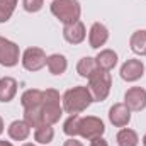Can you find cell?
<instances>
[{
    "mask_svg": "<svg viewBox=\"0 0 146 146\" xmlns=\"http://www.w3.org/2000/svg\"><path fill=\"white\" fill-rule=\"evenodd\" d=\"M94 102L92 94L88 90V87H73L70 90L65 92L63 95V110L72 114H80L83 110L88 109V106Z\"/></svg>",
    "mask_w": 146,
    "mask_h": 146,
    "instance_id": "1",
    "label": "cell"
},
{
    "mask_svg": "<svg viewBox=\"0 0 146 146\" xmlns=\"http://www.w3.org/2000/svg\"><path fill=\"white\" fill-rule=\"evenodd\" d=\"M51 14L66 24H73L76 21H80V14H82V7L78 3V0H53L51 2Z\"/></svg>",
    "mask_w": 146,
    "mask_h": 146,
    "instance_id": "2",
    "label": "cell"
},
{
    "mask_svg": "<svg viewBox=\"0 0 146 146\" xmlns=\"http://www.w3.org/2000/svg\"><path fill=\"white\" fill-rule=\"evenodd\" d=\"M63 114L60 106V94L54 88H48L42 92V121L46 124H56Z\"/></svg>",
    "mask_w": 146,
    "mask_h": 146,
    "instance_id": "3",
    "label": "cell"
},
{
    "mask_svg": "<svg viewBox=\"0 0 146 146\" xmlns=\"http://www.w3.org/2000/svg\"><path fill=\"white\" fill-rule=\"evenodd\" d=\"M110 87H112V78L109 72L97 70L88 78V90L92 94V99L95 102H102L109 97Z\"/></svg>",
    "mask_w": 146,
    "mask_h": 146,
    "instance_id": "4",
    "label": "cell"
},
{
    "mask_svg": "<svg viewBox=\"0 0 146 146\" xmlns=\"http://www.w3.org/2000/svg\"><path fill=\"white\" fill-rule=\"evenodd\" d=\"M106 131V126L102 122V119L95 117V115H87V117H82L80 121V129H78V134L85 139H94L97 136H102Z\"/></svg>",
    "mask_w": 146,
    "mask_h": 146,
    "instance_id": "5",
    "label": "cell"
},
{
    "mask_svg": "<svg viewBox=\"0 0 146 146\" xmlns=\"http://www.w3.org/2000/svg\"><path fill=\"white\" fill-rule=\"evenodd\" d=\"M46 53L41 48H27L22 54V66L27 72H39L42 66H46Z\"/></svg>",
    "mask_w": 146,
    "mask_h": 146,
    "instance_id": "6",
    "label": "cell"
},
{
    "mask_svg": "<svg viewBox=\"0 0 146 146\" xmlns=\"http://www.w3.org/2000/svg\"><path fill=\"white\" fill-rule=\"evenodd\" d=\"M19 56H21L19 46L0 36V65L7 66V68L15 66L19 63Z\"/></svg>",
    "mask_w": 146,
    "mask_h": 146,
    "instance_id": "7",
    "label": "cell"
},
{
    "mask_svg": "<svg viewBox=\"0 0 146 146\" xmlns=\"http://www.w3.org/2000/svg\"><path fill=\"white\" fill-rule=\"evenodd\" d=\"M124 104L129 107V110H143L146 107V90L141 87H131L124 95Z\"/></svg>",
    "mask_w": 146,
    "mask_h": 146,
    "instance_id": "8",
    "label": "cell"
},
{
    "mask_svg": "<svg viewBox=\"0 0 146 146\" xmlns=\"http://www.w3.org/2000/svg\"><path fill=\"white\" fill-rule=\"evenodd\" d=\"M145 75V65L141 60H127L121 66V78L126 82H136Z\"/></svg>",
    "mask_w": 146,
    "mask_h": 146,
    "instance_id": "9",
    "label": "cell"
},
{
    "mask_svg": "<svg viewBox=\"0 0 146 146\" xmlns=\"http://www.w3.org/2000/svg\"><path fill=\"white\" fill-rule=\"evenodd\" d=\"M109 121L115 127H126L131 121V110L126 104H114L109 109Z\"/></svg>",
    "mask_w": 146,
    "mask_h": 146,
    "instance_id": "10",
    "label": "cell"
},
{
    "mask_svg": "<svg viewBox=\"0 0 146 146\" xmlns=\"http://www.w3.org/2000/svg\"><path fill=\"white\" fill-rule=\"evenodd\" d=\"M63 37H65V41L70 42V44H80V42H83L85 37H87L85 26H83L80 21H76V22H73V24H66V26L63 27Z\"/></svg>",
    "mask_w": 146,
    "mask_h": 146,
    "instance_id": "11",
    "label": "cell"
},
{
    "mask_svg": "<svg viewBox=\"0 0 146 146\" xmlns=\"http://www.w3.org/2000/svg\"><path fill=\"white\" fill-rule=\"evenodd\" d=\"M107 39H109V31H107V27H106L104 24H100V22L92 24L90 33H88V42H90V48L97 49V48L104 46V44L107 42Z\"/></svg>",
    "mask_w": 146,
    "mask_h": 146,
    "instance_id": "12",
    "label": "cell"
},
{
    "mask_svg": "<svg viewBox=\"0 0 146 146\" xmlns=\"http://www.w3.org/2000/svg\"><path fill=\"white\" fill-rule=\"evenodd\" d=\"M17 94V82L12 76L0 78V102H10Z\"/></svg>",
    "mask_w": 146,
    "mask_h": 146,
    "instance_id": "13",
    "label": "cell"
},
{
    "mask_svg": "<svg viewBox=\"0 0 146 146\" xmlns=\"http://www.w3.org/2000/svg\"><path fill=\"white\" fill-rule=\"evenodd\" d=\"M21 104L24 109H37L42 107V92L37 88H29L22 94Z\"/></svg>",
    "mask_w": 146,
    "mask_h": 146,
    "instance_id": "14",
    "label": "cell"
},
{
    "mask_svg": "<svg viewBox=\"0 0 146 146\" xmlns=\"http://www.w3.org/2000/svg\"><path fill=\"white\" fill-rule=\"evenodd\" d=\"M9 136L10 139L14 141H26L29 138V133H31V127L27 126L26 121H14L10 126H9Z\"/></svg>",
    "mask_w": 146,
    "mask_h": 146,
    "instance_id": "15",
    "label": "cell"
},
{
    "mask_svg": "<svg viewBox=\"0 0 146 146\" xmlns=\"http://www.w3.org/2000/svg\"><path fill=\"white\" fill-rule=\"evenodd\" d=\"M95 61H97L99 70L110 72V70L117 65V54H115L112 49H102V51L95 56Z\"/></svg>",
    "mask_w": 146,
    "mask_h": 146,
    "instance_id": "16",
    "label": "cell"
},
{
    "mask_svg": "<svg viewBox=\"0 0 146 146\" xmlns=\"http://www.w3.org/2000/svg\"><path fill=\"white\" fill-rule=\"evenodd\" d=\"M46 66H48L49 73H53V75H63L68 68V61L63 54H51L46 60Z\"/></svg>",
    "mask_w": 146,
    "mask_h": 146,
    "instance_id": "17",
    "label": "cell"
},
{
    "mask_svg": "<svg viewBox=\"0 0 146 146\" xmlns=\"http://www.w3.org/2000/svg\"><path fill=\"white\" fill-rule=\"evenodd\" d=\"M97 70H99L97 61H95V58H90V56L82 58L78 61V65H76V72H78L80 76H83V78H90Z\"/></svg>",
    "mask_w": 146,
    "mask_h": 146,
    "instance_id": "18",
    "label": "cell"
},
{
    "mask_svg": "<svg viewBox=\"0 0 146 146\" xmlns=\"http://www.w3.org/2000/svg\"><path fill=\"white\" fill-rule=\"evenodd\" d=\"M129 46L133 53L139 56H146V31H136L129 39Z\"/></svg>",
    "mask_w": 146,
    "mask_h": 146,
    "instance_id": "19",
    "label": "cell"
},
{
    "mask_svg": "<svg viewBox=\"0 0 146 146\" xmlns=\"http://www.w3.org/2000/svg\"><path fill=\"white\" fill-rule=\"evenodd\" d=\"M115 139H117V145L119 146H138V143H139V138H138L136 131L127 129V127H122L117 133Z\"/></svg>",
    "mask_w": 146,
    "mask_h": 146,
    "instance_id": "20",
    "label": "cell"
},
{
    "mask_svg": "<svg viewBox=\"0 0 146 146\" xmlns=\"http://www.w3.org/2000/svg\"><path fill=\"white\" fill-rule=\"evenodd\" d=\"M53 138H54V129L51 127V124H46L44 122V124L37 126L36 129H34V139H36L37 143H41V145L51 143Z\"/></svg>",
    "mask_w": 146,
    "mask_h": 146,
    "instance_id": "21",
    "label": "cell"
},
{
    "mask_svg": "<svg viewBox=\"0 0 146 146\" xmlns=\"http://www.w3.org/2000/svg\"><path fill=\"white\" fill-rule=\"evenodd\" d=\"M80 121H82V117H80L78 114H72V115L65 121V124H63V131H65V134H66V136H70V138L78 136Z\"/></svg>",
    "mask_w": 146,
    "mask_h": 146,
    "instance_id": "22",
    "label": "cell"
},
{
    "mask_svg": "<svg viewBox=\"0 0 146 146\" xmlns=\"http://www.w3.org/2000/svg\"><path fill=\"white\" fill-rule=\"evenodd\" d=\"M17 0H0V22H7L14 10H15Z\"/></svg>",
    "mask_w": 146,
    "mask_h": 146,
    "instance_id": "23",
    "label": "cell"
},
{
    "mask_svg": "<svg viewBox=\"0 0 146 146\" xmlns=\"http://www.w3.org/2000/svg\"><path fill=\"white\" fill-rule=\"evenodd\" d=\"M44 0H22V7L26 12H39L42 9Z\"/></svg>",
    "mask_w": 146,
    "mask_h": 146,
    "instance_id": "24",
    "label": "cell"
},
{
    "mask_svg": "<svg viewBox=\"0 0 146 146\" xmlns=\"http://www.w3.org/2000/svg\"><path fill=\"white\" fill-rule=\"evenodd\" d=\"M90 146H109V145H107V141L102 136H97V138L90 139Z\"/></svg>",
    "mask_w": 146,
    "mask_h": 146,
    "instance_id": "25",
    "label": "cell"
},
{
    "mask_svg": "<svg viewBox=\"0 0 146 146\" xmlns=\"http://www.w3.org/2000/svg\"><path fill=\"white\" fill-rule=\"evenodd\" d=\"M63 146H83V145H82L80 141H76L75 138H70L68 141H65V145H63Z\"/></svg>",
    "mask_w": 146,
    "mask_h": 146,
    "instance_id": "26",
    "label": "cell"
},
{
    "mask_svg": "<svg viewBox=\"0 0 146 146\" xmlns=\"http://www.w3.org/2000/svg\"><path fill=\"white\" fill-rule=\"evenodd\" d=\"M0 146H14V145L9 143V141H0Z\"/></svg>",
    "mask_w": 146,
    "mask_h": 146,
    "instance_id": "27",
    "label": "cell"
},
{
    "mask_svg": "<svg viewBox=\"0 0 146 146\" xmlns=\"http://www.w3.org/2000/svg\"><path fill=\"white\" fill-rule=\"evenodd\" d=\"M3 133V121H2V117H0V134Z\"/></svg>",
    "mask_w": 146,
    "mask_h": 146,
    "instance_id": "28",
    "label": "cell"
},
{
    "mask_svg": "<svg viewBox=\"0 0 146 146\" xmlns=\"http://www.w3.org/2000/svg\"><path fill=\"white\" fill-rule=\"evenodd\" d=\"M143 146H146V134L143 136Z\"/></svg>",
    "mask_w": 146,
    "mask_h": 146,
    "instance_id": "29",
    "label": "cell"
},
{
    "mask_svg": "<svg viewBox=\"0 0 146 146\" xmlns=\"http://www.w3.org/2000/svg\"><path fill=\"white\" fill-rule=\"evenodd\" d=\"M22 146H36V145H33V143H26V145H22Z\"/></svg>",
    "mask_w": 146,
    "mask_h": 146,
    "instance_id": "30",
    "label": "cell"
}]
</instances>
